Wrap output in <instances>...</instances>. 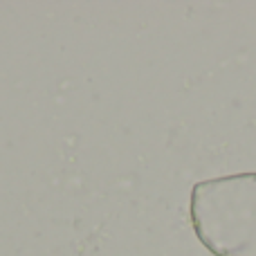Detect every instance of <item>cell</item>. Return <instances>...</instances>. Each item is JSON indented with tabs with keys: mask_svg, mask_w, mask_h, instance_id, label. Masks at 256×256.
Masks as SVG:
<instances>
[{
	"mask_svg": "<svg viewBox=\"0 0 256 256\" xmlns=\"http://www.w3.org/2000/svg\"><path fill=\"white\" fill-rule=\"evenodd\" d=\"M191 222L216 256H256V173L202 180L191 191Z\"/></svg>",
	"mask_w": 256,
	"mask_h": 256,
	"instance_id": "6da1fadb",
	"label": "cell"
}]
</instances>
